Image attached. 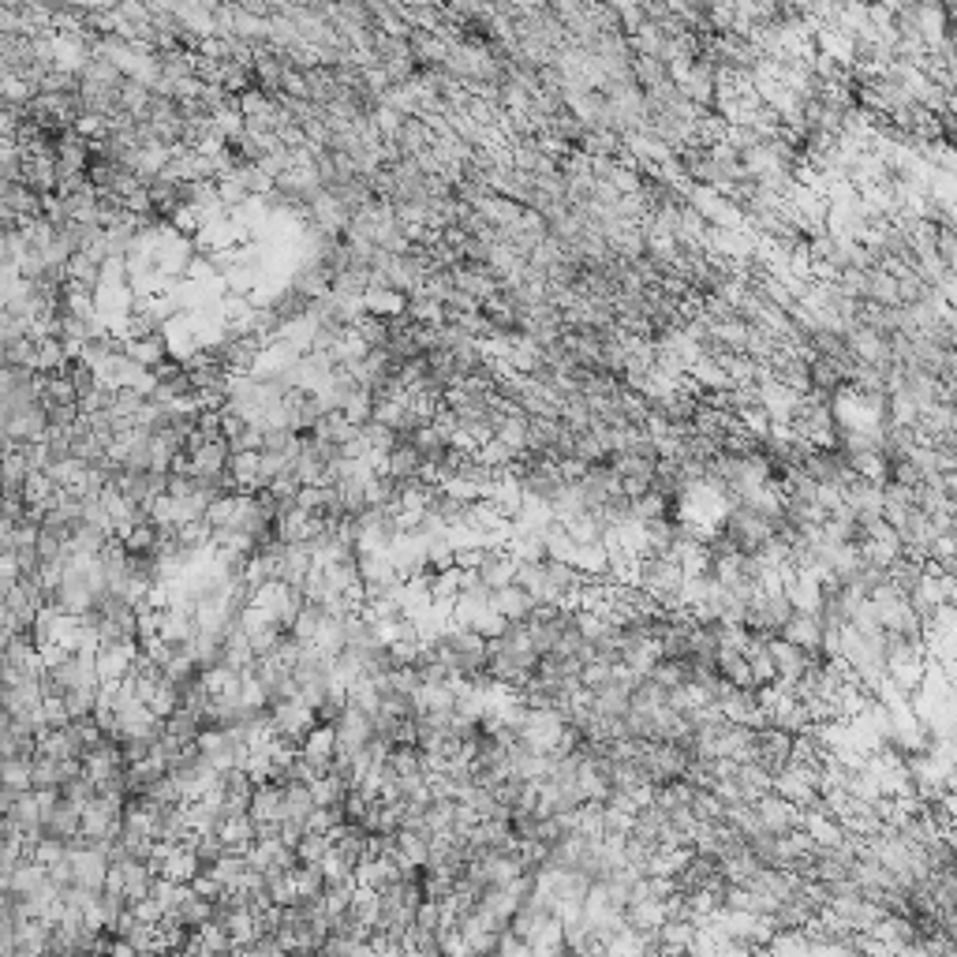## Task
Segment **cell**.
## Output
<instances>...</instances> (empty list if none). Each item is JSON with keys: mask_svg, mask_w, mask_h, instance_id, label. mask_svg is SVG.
Segmentation results:
<instances>
[{"mask_svg": "<svg viewBox=\"0 0 957 957\" xmlns=\"http://www.w3.org/2000/svg\"><path fill=\"white\" fill-rule=\"evenodd\" d=\"M490 606H494V610H498L505 621H524V617L531 614L535 599L528 595V587H520L516 580H509V584L494 587V599H490Z\"/></svg>", "mask_w": 957, "mask_h": 957, "instance_id": "obj_2", "label": "cell"}, {"mask_svg": "<svg viewBox=\"0 0 957 957\" xmlns=\"http://www.w3.org/2000/svg\"><path fill=\"white\" fill-rule=\"evenodd\" d=\"M778 636L797 647H808V651H819V640H823V621L815 610H793L789 621L778 629Z\"/></svg>", "mask_w": 957, "mask_h": 957, "instance_id": "obj_1", "label": "cell"}]
</instances>
